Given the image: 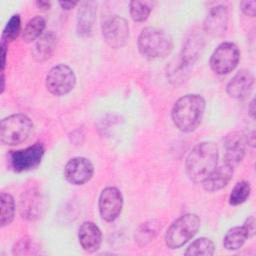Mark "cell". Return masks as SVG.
Returning a JSON list of instances; mask_svg holds the SVG:
<instances>
[{
    "mask_svg": "<svg viewBox=\"0 0 256 256\" xmlns=\"http://www.w3.org/2000/svg\"><path fill=\"white\" fill-rule=\"evenodd\" d=\"M45 82L46 88L51 94L61 96L73 90L76 84V76L69 66L58 64L49 70Z\"/></svg>",
    "mask_w": 256,
    "mask_h": 256,
    "instance_id": "cell-7",
    "label": "cell"
},
{
    "mask_svg": "<svg viewBox=\"0 0 256 256\" xmlns=\"http://www.w3.org/2000/svg\"><path fill=\"white\" fill-rule=\"evenodd\" d=\"M203 49V38L199 34L192 35L187 41L186 44L183 47L181 59H182V66H187L191 63H194L196 59L201 54V51Z\"/></svg>",
    "mask_w": 256,
    "mask_h": 256,
    "instance_id": "cell-20",
    "label": "cell"
},
{
    "mask_svg": "<svg viewBox=\"0 0 256 256\" xmlns=\"http://www.w3.org/2000/svg\"><path fill=\"white\" fill-rule=\"evenodd\" d=\"M173 49L171 36L155 27L144 28L138 38V50L147 59L154 60L168 56Z\"/></svg>",
    "mask_w": 256,
    "mask_h": 256,
    "instance_id": "cell-3",
    "label": "cell"
},
{
    "mask_svg": "<svg viewBox=\"0 0 256 256\" xmlns=\"http://www.w3.org/2000/svg\"><path fill=\"white\" fill-rule=\"evenodd\" d=\"M96 19V8L92 2H83L77 12V32L82 36L90 34Z\"/></svg>",
    "mask_w": 256,
    "mask_h": 256,
    "instance_id": "cell-19",
    "label": "cell"
},
{
    "mask_svg": "<svg viewBox=\"0 0 256 256\" xmlns=\"http://www.w3.org/2000/svg\"><path fill=\"white\" fill-rule=\"evenodd\" d=\"M243 227L247 232L248 238L252 237L255 234V218H254V216H249L246 219V221L244 222Z\"/></svg>",
    "mask_w": 256,
    "mask_h": 256,
    "instance_id": "cell-31",
    "label": "cell"
},
{
    "mask_svg": "<svg viewBox=\"0 0 256 256\" xmlns=\"http://www.w3.org/2000/svg\"><path fill=\"white\" fill-rule=\"evenodd\" d=\"M218 148L215 143L205 141L197 144L188 154L185 170L188 178L198 184L202 183L217 167Z\"/></svg>",
    "mask_w": 256,
    "mask_h": 256,
    "instance_id": "cell-1",
    "label": "cell"
},
{
    "mask_svg": "<svg viewBox=\"0 0 256 256\" xmlns=\"http://www.w3.org/2000/svg\"><path fill=\"white\" fill-rule=\"evenodd\" d=\"M240 59L238 47L232 42L221 43L210 57L211 69L219 75L228 74L233 71Z\"/></svg>",
    "mask_w": 256,
    "mask_h": 256,
    "instance_id": "cell-6",
    "label": "cell"
},
{
    "mask_svg": "<svg viewBox=\"0 0 256 256\" xmlns=\"http://www.w3.org/2000/svg\"><path fill=\"white\" fill-rule=\"evenodd\" d=\"M46 26L45 19L41 16H36L29 20L26 24L24 31L22 33V38L25 42L30 43L35 39L39 38L43 33Z\"/></svg>",
    "mask_w": 256,
    "mask_h": 256,
    "instance_id": "cell-22",
    "label": "cell"
},
{
    "mask_svg": "<svg viewBox=\"0 0 256 256\" xmlns=\"http://www.w3.org/2000/svg\"><path fill=\"white\" fill-rule=\"evenodd\" d=\"M200 218L193 213H187L177 218L167 229L165 243L170 249H177L187 243L197 233Z\"/></svg>",
    "mask_w": 256,
    "mask_h": 256,
    "instance_id": "cell-5",
    "label": "cell"
},
{
    "mask_svg": "<svg viewBox=\"0 0 256 256\" xmlns=\"http://www.w3.org/2000/svg\"><path fill=\"white\" fill-rule=\"evenodd\" d=\"M99 213L103 220L113 222L118 218L123 207V196L116 187H106L102 190L99 202Z\"/></svg>",
    "mask_w": 256,
    "mask_h": 256,
    "instance_id": "cell-10",
    "label": "cell"
},
{
    "mask_svg": "<svg viewBox=\"0 0 256 256\" xmlns=\"http://www.w3.org/2000/svg\"><path fill=\"white\" fill-rule=\"evenodd\" d=\"M20 213L23 218L35 220L41 217L45 209V200L43 195L37 189H31L23 193L20 199Z\"/></svg>",
    "mask_w": 256,
    "mask_h": 256,
    "instance_id": "cell-13",
    "label": "cell"
},
{
    "mask_svg": "<svg viewBox=\"0 0 256 256\" xmlns=\"http://www.w3.org/2000/svg\"><path fill=\"white\" fill-rule=\"evenodd\" d=\"M254 77L248 70H240L227 84V93L230 97L242 100L246 98L253 87Z\"/></svg>",
    "mask_w": 256,
    "mask_h": 256,
    "instance_id": "cell-15",
    "label": "cell"
},
{
    "mask_svg": "<svg viewBox=\"0 0 256 256\" xmlns=\"http://www.w3.org/2000/svg\"><path fill=\"white\" fill-rule=\"evenodd\" d=\"M153 9V3L149 1H131L130 16L136 22H144Z\"/></svg>",
    "mask_w": 256,
    "mask_h": 256,
    "instance_id": "cell-25",
    "label": "cell"
},
{
    "mask_svg": "<svg viewBox=\"0 0 256 256\" xmlns=\"http://www.w3.org/2000/svg\"><path fill=\"white\" fill-rule=\"evenodd\" d=\"M234 167L224 163L223 165L216 167L215 170L202 182L203 188L207 192H216L224 188L232 179Z\"/></svg>",
    "mask_w": 256,
    "mask_h": 256,
    "instance_id": "cell-17",
    "label": "cell"
},
{
    "mask_svg": "<svg viewBox=\"0 0 256 256\" xmlns=\"http://www.w3.org/2000/svg\"><path fill=\"white\" fill-rule=\"evenodd\" d=\"M94 172L93 164L84 157H75L69 160L64 168L66 180L73 185H82L88 182Z\"/></svg>",
    "mask_w": 256,
    "mask_h": 256,
    "instance_id": "cell-11",
    "label": "cell"
},
{
    "mask_svg": "<svg viewBox=\"0 0 256 256\" xmlns=\"http://www.w3.org/2000/svg\"><path fill=\"white\" fill-rule=\"evenodd\" d=\"M241 9L245 15L254 17L256 13V1L250 0V1L241 2Z\"/></svg>",
    "mask_w": 256,
    "mask_h": 256,
    "instance_id": "cell-30",
    "label": "cell"
},
{
    "mask_svg": "<svg viewBox=\"0 0 256 256\" xmlns=\"http://www.w3.org/2000/svg\"><path fill=\"white\" fill-rule=\"evenodd\" d=\"M21 32V19L19 14H14L7 24L5 25L2 32V42L8 43L18 37Z\"/></svg>",
    "mask_w": 256,
    "mask_h": 256,
    "instance_id": "cell-27",
    "label": "cell"
},
{
    "mask_svg": "<svg viewBox=\"0 0 256 256\" xmlns=\"http://www.w3.org/2000/svg\"><path fill=\"white\" fill-rule=\"evenodd\" d=\"M37 249L35 244L30 239H21L19 240L14 248H13V254L17 255H23V254H33L34 250Z\"/></svg>",
    "mask_w": 256,
    "mask_h": 256,
    "instance_id": "cell-29",
    "label": "cell"
},
{
    "mask_svg": "<svg viewBox=\"0 0 256 256\" xmlns=\"http://www.w3.org/2000/svg\"><path fill=\"white\" fill-rule=\"evenodd\" d=\"M227 23V7L224 5H218L209 9L204 21V30L212 36H221L226 31Z\"/></svg>",
    "mask_w": 256,
    "mask_h": 256,
    "instance_id": "cell-14",
    "label": "cell"
},
{
    "mask_svg": "<svg viewBox=\"0 0 256 256\" xmlns=\"http://www.w3.org/2000/svg\"><path fill=\"white\" fill-rule=\"evenodd\" d=\"M36 5H37V7H38L40 10H49V9H50V6H51V3L48 2V1L40 0V1H37V2H36Z\"/></svg>",
    "mask_w": 256,
    "mask_h": 256,
    "instance_id": "cell-33",
    "label": "cell"
},
{
    "mask_svg": "<svg viewBox=\"0 0 256 256\" xmlns=\"http://www.w3.org/2000/svg\"><path fill=\"white\" fill-rule=\"evenodd\" d=\"M102 34L110 47L120 48L129 39V25L123 17L113 15L103 22Z\"/></svg>",
    "mask_w": 256,
    "mask_h": 256,
    "instance_id": "cell-9",
    "label": "cell"
},
{
    "mask_svg": "<svg viewBox=\"0 0 256 256\" xmlns=\"http://www.w3.org/2000/svg\"><path fill=\"white\" fill-rule=\"evenodd\" d=\"M33 129L29 117L24 114H13L1 120L0 140L4 145H18L29 139Z\"/></svg>",
    "mask_w": 256,
    "mask_h": 256,
    "instance_id": "cell-4",
    "label": "cell"
},
{
    "mask_svg": "<svg viewBox=\"0 0 256 256\" xmlns=\"http://www.w3.org/2000/svg\"><path fill=\"white\" fill-rule=\"evenodd\" d=\"M254 106H255V101H254V99H253V100L251 101L250 107H249V111H250V114H251L252 117H254V114H255V108H254Z\"/></svg>",
    "mask_w": 256,
    "mask_h": 256,
    "instance_id": "cell-35",
    "label": "cell"
},
{
    "mask_svg": "<svg viewBox=\"0 0 256 256\" xmlns=\"http://www.w3.org/2000/svg\"><path fill=\"white\" fill-rule=\"evenodd\" d=\"M60 6L62 7V9L65 10H70L71 8H73L74 6H76L78 4V2H72V1H60L59 2Z\"/></svg>",
    "mask_w": 256,
    "mask_h": 256,
    "instance_id": "cell-32",
    "label": "cell"
},
{
    "mask_svg": "<svg viewBox=\"0 0 256 256\" xmlns=\"http://www.w3.org/2000/svg\"><path fill=\"white\" fill-rule=\"evenodd\" d=\"M57 45V35L53 31H48L39 37L36 42L32 55L38 62H43L49 59L54 53Z\"/></svg>",
    "mask_w": 256,
    "mask_h": 256,
    "instance_id": "cell-18",
    "label": "cell"
},
{
    "mask_svg": "<svg viewBox=\"0 0 256 256\" xmlns=\"http://www.w3.org/2000/svg\"><path fill=\"white\" fill-rule=\"evenodd\" d=\"M157 231H158V228H156V224H153L152 222L142 224V226L137 231L136 241L140 245H145L155 237V235L157 234Z\"/></svg>",
    "mask_w": 256,
    "mask_h": 256,
    "instance_id": "cell-28",
    "label": "cell"
},
{
    "mask_svg": "<svg viewBox=\"0 0 256 256\" xmlns=\"http://www.w3.org/2000/svg\"><path fill=\"white\" fill-rule=\"evenodd\" d=\"M248 238L243 226H236L227 231L223 238V246L227 250H237L241 248Z\"/></svg>",
    "mask_w": 256,
    "mask_h": 256,
    "instance_id": "cell-21",
    "label": "cell"
},
{
    "mask_svg": "<svg viewBox=\"0 0 256 256\" xmlns=\"http://www.w3.org/2000/svg\"><path fill=\"white\" fill-rule=\"evenodd\" d=\"M1 48H2V64H1V67H2V71H3L4 68H5V64H6V43L2 42L1 43Z\"/></svg>",
    "mask_w": 256,
    "mask_h": 256,
    "instance_id": "cell-34",
    "label": "cell"
},
{
    "mask_svg": "<svg viewBox=\"0 0 256 256\" xmlns=\"http://www.w3.org/2000/svg\"><path fill=\"white\" fill-rule=\"evenodd\" d=\"M1 82H2V86H1V92L4 91V88H5V78H4V73L2 71L1 73Z\"/></svg>",
    "mask_w": 256,
    "mask_h": 256,
    "instance_id": "cell-36",
    "label": "cell"
},
{
    "mask_svg": "<svg viewBox=\"0 0 256 256\" xmlns=\"http://www.w3.org/2000/svg\"><path fill=\"white\" fill-rule=\"evenodd\" d=\"M205 106V100L201 95L187 94L180 97L171 111L174 125L182 132L194 131L201 123Z\"/></svg>",
    "mask_w": 256,
    "mask_h": 256,
    "instance_id": "cell-2",
    "label": "cell"
},
{
    "mask_svg": "<svg viewBox=\"0 0 256 256\" xmlns=\"http://www.w3.org/2000/svg\"><path fill=\"white\" fill-rule=\"evenodd\" d=\"M78 240L85 251L95 252L101 246L102 233L95 223L86 221L79 228Z\"/></svg>",
    "mask_w": 256,
    "mask_h": 256,
    "instance_id": "cell-16",
    "label": "cell"
},
{
    "mask_svg": "<svg viewBox=\"0 0 256 256\" xmlns=\"http://www.w3.org/2000/svg\"><path fill=\"white\" fill-rule=\"evenodd\" d=\"M43 155L44 146L41 143H35L25 149L11 151L9 154V161L14 171H29L40 164Z\"/></svg>",
    "mask_w": 256,
    "mask_h": 256,
    "instance_id": "cell-8",
    "label": "cell"
},
{
    "mask_svg": "<svg viewBox=\"0 0 256 256\" xmlns=\"http://www.w3.org/2000/svg\"><path fill=\"white\" fill-rule=\"evenodd\" d=\"M214 243L206 237H201L193 241L185 251V255H204L211 256L214 254Z\"/></svg>",
    "mask_w": 256,
    "mask_h": 256,
    "instance_id": "cell-24",
    "label": "cell"
},
{
    "mask_svg": "<svg viewBox=\"0 0 256 256\" xmlns=\"http://www.w3.org/2000/svg\"><path fill=\"white\" fill-rule=\"evenodd\" d=\"M246 144L247 142L244 134L237 131L229 133L225 137L223 144L224 163L233 167L239 164L244 158Z\"/></svg>",
    "mask_w": 256,
    "mask_h": 256,
    "instance_id": "cell-12",
    "label": "cell"
},
{
    "mask_svg": "<svg viewBox=\"0 0 256 256\" xmlns=\"http://www.w3.org/2000/svg\"><path fill=\"white\" fill-rule=\"evenodd\" d=\"M250 184L247 181H240L238 182L232 189L230 196H229V203L230 205L236 206L242 204L246 201V199L250 195Z\"/></svg>",
    "mask_w": 256,
    "mask_h": 256,
    "instance_id": "cell-26",
    "label": "cell"
},
{
    "mask_svg": "<svg viewBox=\"0 0 256 256\" xmlns=\"http://www.w3.org/2000/svg\"><path fill=\"white\" fill-rule=\"evenodd\" d=\"M1 201V213H0V225L1 227H5L9 225L15 213V201L12 195L9 193L2 192L0 195Z\"/></svg>",
    "mask_w": 256,
    "mask_h": 256,
    "instance_id": "cell-23",
    "label": "cell"
}]
</instances>
